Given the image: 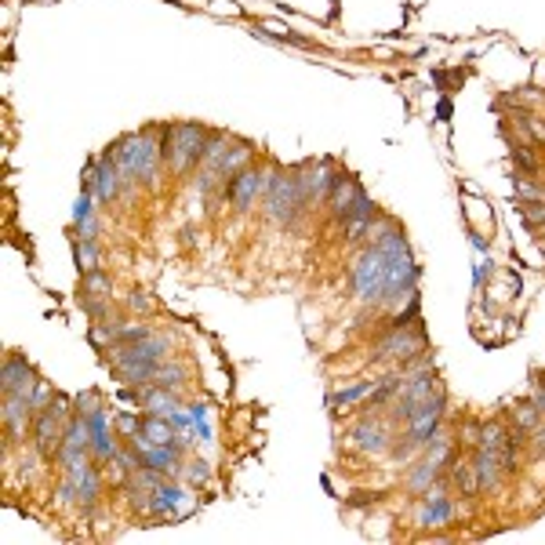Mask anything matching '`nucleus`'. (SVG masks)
<instances>
[{
  "label": "nucleus",
  "instance_id": "22",
  "mask_svg": "<svg viewBox=\"0 0 545 545\" xmlns=\"http://www.w3.org/2000/svg\"><path fill=\"white\" fill-rule=\"evenodd\" d=\"M76 305H81L84 313L91 317V324H99V320H109V317H116V313H113V305H109V298H84V295H76Z\"/></svg>",
  "mask_w": 545,
  "mask_h": 545
},
{
  "label": "nucleus",
  "instance_id": "2",
  "mask_svg": "<svg viewBox=\"0 0 545 545\" xmlns=\"http://www.w3.org/2000/svg\"><path fill=\"white\" fill-rule=\"evenodd\" d=\"M262 211L272 225H284L291 229L305 208H302V193H298V182H295V171L291 168H280V164H265V197H262Z\"/></svg>",
  "mask_w": 545,
  "mask_h": 545
},
{
  "label": "nucleus",
  "instance_id": "26",
  "mask_svg": "<svg viewBox=\"0 0 545 545\" xmlns=\"http://www.w3.org/2000/svg\"><path fill=\"white\" fill-rule=\"evenodd\" d=\"M178 480H189V484H208V480H211L208 462H182V477H178Z\"/></svg>",
  "mask_w": 545,
  "mask_h": 545
},
{
  "label": "nucleus",
  "instance_id": "15",
  "mask_svg": "<svg viewBox=\"0 0 545 545\" xmlns=\"http://www.w3.org/2000/svg\"><path fill=\"white\" fill-rule=\"evenodd\" d=\"M81 295L84 298H113V277L102 265L91 272H81Z\"/></svg>",
  "mask_w": 545,
  "mask_h": 545
},
{
  "label": "nucleus",
  "instance_id": "10",
  "mask_svg": "<svg viewBox=\"0 0 545 545\" xmlns=\"http://www.w3.org/2000/svg\"><path fill=\"white\" fill-rule=\"evenodd\" d=\"M121 164H116L113 149L99 153L95 157V201L106 208V204H116L121 201Z\"/></svg>",
  "mask_w": 545,
  "mask_h": 545
},
{
  "label": "nucleus",
  "instance_id": "30",
  "mask_svg": "<svg viewBox=\"0 0 545 545\" xmlns=\"http://www.w3.org/2000/svg\"><path fill=\"white\" fill-rule=\"evenodd\" d=\"M99 229H102V218L99 215H88V218L76 222V237H81V241H95Z\"/></svg>",
  "mask_w": 545,
  "mask_h": 545
},
{
  "label": "nucleus",
  "instance_id": "16",
  "mask_svg": "<svg viewBox=\"0 0 545 545\" xmlns=\"http://www.w3.org/2000/svg\"><path fill=\"white\" fill-rule=\"evenodd\" d=\"M505 422L517 425V430H524V433H531L534 425L541 422V411H538L531 400H520V404H513V407H505Z\"/></svg>",
  "mask_w": 545,
  "mask_h": 545
},
{
  "label": "nucleus",
  "instance_id": "27",
  "mask_svg": "<svg viewBox=\"0 0 545 545\" xmlns=\"http://www.w3.org/2000/svg\"><path fill=\"white\" fill-rule=\"evenodd\" d=\"M128 309H131V313H138V317H149L153 309H157V302H153L146 291H138V288H135V291L128 295Z\"/></svg>",
  "mask_w": 545,
  "mask_h": 545
},
{
  "label": "nucleus",
  "instance_id": "31",
  "mask_svg": "<svg viewBox=\"0 0 545 545\" xmlns=\"http://www.w3.org/2000/svg\"><path fill=\"white\" fill-rule=\"evenodd\" d=\"M527 447L534 451V454H545V418L534 425V430L527 433Z\"/></svg>",
  "mask_w": 545,
  "mask_h": 545
},
{
  "label": "nucleus",
  "instance_id": "1",
  "mask_svg": "<svg viewBox=\"0 0 545 545\" xmlns=\"http://www.w3.org/2000/svg\"><path fill=\"white\" fill-rule=\"evenodd\" d=\"M208 128L204 124H161V149H164V164L175 178H186L193 168H201L204 146H208Z\"/></svg>",
  "mask_w": 545,
  "mask_h": 545
},
{
  "label": "nucleus",
  "instance_id": "13",
  "mask_svg": "<svg viewBox=\"0 0 545 545\" xmlns=\"http://www.w3.org/2000/svg\"><path fill=\"white\" fill-rule=\"evenodd\" d=\"M470 462H473V470H477L480 491H498V487L505 484V473H502V458H498V451L477 447V451H470Z\"/></svg>",
  "mask_w": 545,
  "mask_h": 545
},
{
  "label": "nucleus",
  "instance_id": "8",
  "mask_svg": "<svg viewBox=\"0 0 545 545\" xmlns=\"http://www.w3.org/2000/svg\"><path fill=\"white\" fill-rule=\"evenodd\" d=\"M378 204L367 197V189H360L357 193V201H353V208L345 211V218L338 222V229H342V244H367V237H371V229H375V222H378Z\"/></svg>",
  "mask_w": 545,
  "mask_h": 545
},
{
  "label": "nucleus",
  "instance_id": "32",
  "mask_svg": "<svg viewBox=\"0 0 545 545\" xmlns=\"http://www.w3.org/2000/svg\"><path fill=\"white\" fill-rule=\"evenodd\" d=\"M541 385H545V378H541Z\"/></svg>",
  "mask_w": 545,
  "mask_h": 545
},
{
  "label": "nucleus",
  "instance_id": "19",
  "mask_svg": "<svg viewBox=\"0 0 545 545\" xmlns=\"http://www.w3.org/2000/svg\"><path fill=\"white\" fill-rule=\"evenodd\" d=\"M517 211H520V222L538 233L545 225V201H517Z\"/></svg>",
  "mask_w": 545,
  "mask_h": 545
},
{
  "label": "nucleus",
  "instance_id": "14",
  "mask_svg": "<svg viewBox=\"0 0 545 545\" xmlns=\"http://www.w3.org/2000/svg\"><path fill=\"white\" fill-rule=\"evenodd\" d=\"M149 385H161V389H171V393H182V389L189 385V367L182 360H161L157 371H153V382Z\"/></svg>",
  "mask_w": 545,
  "mask_h": 545
},
{
  "label": "nucleus",
  "instance_id": "11",
  "mask_svg": "<svg viewBox=\"0 0 545 545\" xmlns=\"http://www.w3.org/2000/svg\"><path fill=\"white\" fill-rule=\"evenodd\" d=\"M36 382H41V378H36V371L29 367V360L22 353H8L4 357V371H0V389H4V393L29 397Z\"/></svg>",
  "mask_w": 545,
  "mask_h": 545
},
{
  "label": "nucleus",
  "instance_id": "6",
  "mask_svg": "<svg viewBox=\"0 0 545 545\" xmlns=\"http://www.w3.org/2000/svg\"><path fill=\"white\" fill-rule=\"evenodd\" d=\"M295 171V182H298V193H302V208L313 211V208H324L328 204V193H331V182L338 175L335 161H305Z\"/></svg>",
  "mask_w": 545,
  "mask_h": 545
},
{
  "label": "nucleus",
  "instance_id": "5",
  "mask_svg": "<svg viewBox=\"0 0 545 545\" xmlns=\"http://www.w3.org/2000/svg\"><path fill=\"white\" fill-rule=\"evenodd\" d=\"M218 197L229 201V211L233 215H248L265 197V164H248L244 171H237V175H233L218 189Z\"/></svg>",
  "mask_w": 545,
  "mask_h": 545
},
{
  "label": "nucleus",
  "instance_id": "20",
  "mask_svg": "<svg viewBox=\"0 0 545 545\" xmlns=\"http://www.w3.org/2000/svg\"><path fill=\"white\" fill-rule=\"evenodd\" d=\"M513 164H517V175H524V178H538L541 175V164H538V157L527 149V146H513Z\"/></svg>",
  "mask_w": 545,
  "mask_h": 545
},
{
  "label": "nucleus",
  "instance_id": "21",
  "mask_svg": "<svg viewBox=\"0 0 545 545\" xmlns=\"http://www.w3.org/2000/svg\"><path fill=\"white\" fill-rule=\"evenodd\" d=\"M480 430H484L480 418H465L462 430H458V437H454L458 447H462V451H477V447H480Z\"/></svg>",
  "mask_w": 545,
  "mask_h": 545
},
{
  "label": "nucleus",
  "instance_id": "28",
  "mask_svg": "<svg viewBox=\"0 0 545 545\" xmlns=\"http://www.w3.org/2000/svg\"><path fill=\"white\" fill-rule=\"evenodd\" d=\"M520 128L527 131V138H531V142H545V121H541V116L524 113V116H520Z\"/></svg>",
  "mask_w": 545,
  "mask_h": 545
},
{
  "label": "nucleus",
  "instance_id": "18",
  "mask_svg": "<svg viewBox=\"0 0 545 545\" xmlns=\"http://www.w3.org/2000/svg\"><path fill=\"white\" fill-rule=\"evenodd\" d=\"M371 389H375V378H367V382H360V385H353V389H342V393H331L328 404H331L335 411H342V407H349V404L364 400V397L371 393Z\"/></svg>",
  "mask_w": 545,
  "mask_h": 545
},
{
  "label": "nucleus",
  "instance_id": "24",
  "mask_svg": "<svg viewBox=\"0 0 545 545\" xmlns=\"http://www.w3.org/2000/svg\"><path fill=\"white\" fill-rule=\"evenodd\" d=\"M517 201H545V182L517 175Z\"/></svg>",
  "mask_w": 545,
  "mask_h": 545
},
{
  "label": "nucleus",
  "instance_id": "17",
  "mask_svg": "<svg viewBox=\"0 0 545 545\" xmlns=\"http://www.w3.org/2000/svg\"><path fill=\"white\" fill-rule=\"evenodd\" d=\"M73 262H76V269H81V272H91V269H99V262H102V248H99L95 241H81V237H76V244H73Z\"/></svg>",
  "mask_w": 545,
  "mask_h": 545
},
{
  "label": "nucleus",
  "instance_id": "29",
  "mask_svg": "<svg viewBox=\"0 0 545 545\" xmlns=\"http://www.w3.org/2000/svg\"><path fill=\"white\" fill-rule=\"evenodd\" d=\"M153 335V328L149 324H135V320H124V328H121V338L116 342H142V338H149Z\"/></svg>",
  "mask_w": 545,
  "mask_h": 545
},
{
  "label": "nucleus",
  "instance_id": "4",
  "mask_svg": "<svg viewBox=\"0 0 545 545\" xmlns=\"http://www.w3.org/2000/svg\"><path fill=\"white\" fill-rule=\"evenodd\" d=\"M430 342H425V331H422V320L418 324H400V328H389V335L378 342V349L371 353L375 364H407L415 357H422Z\"/></svg>",
  "mask_w": 545,
  "mask_h": 545
},
{
  "label": "nucleus",
  "instance_id": "25",
  "mask_svg": "<svg viewBox=\"0 0 545 545\" xmlns=\"http://www.w3.org/2000/svg\"><path fill=\"white\" fill-rule=\"evenodd\" d=\"M59 393H55V389L41 378V382H36L33 385V393H29V404H33V411H44V407H51V400H55Z\"/></svg>",
  "mask_w": 545,
  "mask_h": 545
},
{
  "label": "nucleus",
  "instance_id": "3",
  "mask_svg": "<svg viewBox=\"0 0 545 545\" xmlns=\"http://www.w3.org/2000/svg\"><path fill=\"white\" fill-rule=\"evenodd\" d=\"M349 284H353V298L364 309H382L385 295V251L375 244H364L349 269Z\"/></svg>",
  "mask_w": 545,
  "mask_h": 545
},
{
  "label": "nucleus",
  "instance_id": "12",
  "mask_svg": "<svg viewBox=\"0 0 545 545\" xmlns=\"http://www.w3.org/2000/svg\"><path fill=\"white\" fill-rule=\"evenodd\" d=\"M364 186H360V178L357 175H349V171H338L335 175V182H331V193H328V215H331V225H338L342 218H345V211L353 208V201H357V193H360Z\"/></svg>",
  "mask_w": 545,
  "mask_h": 545
},
{
  "label": "nucleus",
  "instance_id": "7",
  "mask_svg": "<svg viewBox=\"0 0 545 545\" xmlns=\"http://www.w3.org/2000/svg\"><path fill=\"white\" fill-rule=\"evenodd\" d=\"M353 444L364 451V454H389V447H393V422L385 418V411H367L357 425H353Z\"/></svg>",
  "mask_w": 545,
  "mask_h": 545
},
{
  "label": "nucleus",
  "instance_id": "23",
  "mask_svg": "<svg viewBox=\"0 0 545 545\" xmlns=\"http://www.w3.org/2000/svg\"><path fill=\"white\" fill-rule=\"evenodd\" d=\"M138 437H146L149 444H171L175 440L171 430H168V422H161V418H142V433Z\"/></svg>",
  "mask_w": 545,
  "mask_h": 545
},
{
  "label": "nucleus",
  "instance_id": "9",
  "mask_svg": "<svg viewBox=\"0 0 545 545\" xmlns=\"http://www.w3.org/2000/svg\"><path fill=\"white\" fill-rule=\"evenodd\" d=\"M4 444H26L29 433H33V404L29 397H15V393H4Z\"/></svg>",
  "mask_w": 545,
  "mask_h": 545
}]
</instances>
